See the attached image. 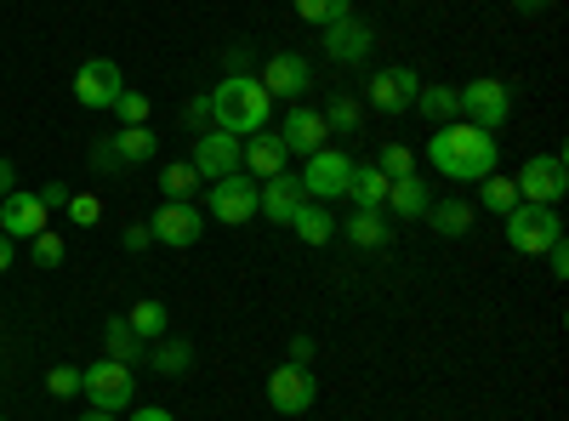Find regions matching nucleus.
<instances>
[{"label":"nucleus","mask_w":569,"mask_h":421,"mask_svg":"<svg viewBox=\"0 0 569 421\" xmlns=\"http://www.w3.org/2000/svg\"><path fill=\"white\" fill-rule=\"evenodd\" d=\"M496 131H479V126H467V120H456V126H439L433 137H427V166H433L439 177H450V182H485L490 171H496Z\"/></svg>","instance_id":"f257e3e1"},{"label":"nucleus","mask_w":569,"mask_h":421,"mask_svg":"<svg viewBox=\"0 0 569 421\" xmlns=\"http://www.w3.org/2000/svg\"><path fill=\"white\" fill-rule=\"evenodd\" d=\"M211 114H217V131L251 137V131H268V120H273V98L262 91V80H251V74H228V80L211 91Z\"/></svg>","instance_id":"f03ea898"},{"label":"nucleus","mask_w":569,"mask_h":421,"mask_svg":"<svg viewBox=\"0 0 569 421\" xmlns=\"http://www.w3.org/2000/svg\"><path fill=\"white\" fill-rule=\"evenodd\" d=\"M558 240H563V222H558L552 206H518V211H507V245L518 257H541Z\"/></svg>","instance_id":"7ed1b4c3"},{"label":"nucleus","mask_w":569,"mask_h":421,"mask_svg":"<svg viewBox=\"0 0 569 421\" xmlns=\"http://www.w3.org/2000/svg\"><path fill=\"white\" fill-rule=\"evenodd\" d=\"M80 393L91 399V410L120 415L131 404V393H137V377H131V364H120V359H98V364L80 370Z\"/></svg>","instance_id":"20e7f679"},{"label":"nucleus","mask_w":569,"mask_h":421,"mask_svg":"<svg viewBox=\"0 0 569 421\" xmlns=\"http://www.w3.org/2000/svg\"><path fill=\"white\" fill-rule=\"evenodd\" d=\"M512 182H518V200L525 206H558L569 194V166H563V154H530Z\"/></svg>","instance_id":"39448f33"},{"label":"nucleus","mask_w":569,"mask_h":421,"mask_svg":"<svg viewBox=\"0 0 569 421\" xmlns=\"http://www.w3.org/2000/svg\"><path fill=\"white\" fill-rule=\"evenodd\" d=\"M461 114H467V126L496 131V126H507V114H512V91H507L496 74H479L472 86H461Z\"/></svg>","instance_id":"423d86ee"},{"label":"nucleus","mask_w":569,"mask_h":421,"mask_svg":"<svg viewBox=\"0 0 569 421\" xmlns=\"http://www.w3.org/2000/svg\"><path fill=\"white\" fill-rule=\"evenodd\" d=\"M149 233L160 245H171V251H188L206 233V211L194 206V200H166L154 217H149Z\"/></svg>","instance_id":"0eeeda50"},{"label":"nucleus","mask_w":569,"mask_h":421,"mask_svg":"<svg viewBox=\"0 0 569 421\" xmlns=\"http://www.w3.org/2000/svg\"><path fill=\"white\" fill-rule=\"evenodd\" d=\"M200 211H217V222H228V228L251 222V217H257V177H246V171L217 177V182H211V200H206Z\"/></svg>","instance_id":"6e6552de"},{"label":"nucleus","mask_w":569,"mask_h":421,"mask_svg":"<svg viewBox=\"0 0 569 421\" xmlns=\"http://www.w3.org/2000/svg\"><path fill=\"white\" fill-rule=\"evenodd\" d=\"M348 177H353V160L342 149H319L302 166V189H308V200L325 206V200H342L348 194Z\"/></svg>","instance_id":"1a4fd4ad"},{"label":"nucleus","mask_w":569,"mask_h":421,"mask_svg":"<svg viewBox=\"0 0 569 421\" xmlns=\"http://www.w3.org/2000/svg\"><path fill=\"white\" fill-rule=\"evenodd\" d=\"M313 399H319V388H313V370L308 364H279L273 377H268V404L279 415H308Z\"/></svg>","instance_id":"9d476101"},{"label":"nucleus","mask_w":569,"mask_h":421,"mask_svg":"<svg viewBox=\"0 0 569 421\" xmlns=\"http://www.w3.org/2000/svg\"><path fill=\"white\" fill-rule=\"evenodd\" d=\"M120 91H126L120 63H109V58H86V63H80V74H74V98H80V109H114Z\"/></svg>","instance_id":"9b49d317"},{"label":"nucleus","mask_w":569,"mask_h":421,"mask_svg":"<svg viewBox=\"0 0 569 421\" xmlns=\"http://www.w3.org/2000/svg\"><path fill=\"white\" fill-rule=\"evenodd\" d=\"M240 154H246V137H233V131H206L200 143H194V160H188V166L217 182V177H233V171H240Z\"/></svg>","instance_id":"f8f14e48"},{"label":"nucleus","mask_w":569,"mask_h":421,"mask_svg":"<svg viewBox=\"0 0 569 421\" xmlns=\"http://www.w3.org/2000/svg\"><path fill=\"white\" fill-rule=\"evenodd\" d=\"M308 206V189H302V177L297 171H279V177H268L262 189H257V211L268 217V222H284L291 228V217Z\"/></svg>","instance_id":"ddd939ff"},{"label":"nucleus","mask_w":569,"mask_h":421,"mask_svg":"<svg viewBox=\"0 0 569 421\" xmlns=\"http://www.w3.org/2000/svg\"><path fill=\"white\" fill-rule=\"evenodd\" d=\"M416 91H421V74L416 69H382V74H370V103L382 109V114H405V109H416Z\"/></svg>","instance_id":"4468645a"},{"label":"nucleus","mask_w":569,"mask_h":421,"mask_svg":"<svg viewBox=\"0 0 569 421\" xmlns=\"http://www.w3.org/2000/svg\"><path fill=\"white\" fill-rule=\"evenodd\" d=\"M308 86H313V69H308L302 52H273L262 63V91L268 98H302Z\"/></svg>","instance_id":"2eb2a0df"},{"label":"nucleus","mask_w":569,"mask_h":421,"mask_svg":"<svg viewBox=\"0 0 569 421\" xmlns=\"http://www.w3.org/2000/svg\"><path fill=\"white\" fill-rule=\"evenodd\" d=\"M325 137H330V126H325V114L319 109H291V114H284V126H279V143H284V154H319L325 149Z\"/></svg>","instance_id":"dca6fc26"},{"label":"nucleus","mask_w":569,"mask_h":421,"mask_svg":"<svg viewBox=\"0 0 569 421\" xmlns=\"http://www.w3.org/2000/svg\"><path fill=\"white\" fill-rule=\"evenodd\" d=\"M370 46H376V34H370V23H359V18H342V23L325 29V58H330V63H365Z\"/></svg>","instance_id":"f3484780"},{"label":"nucleus","mask_w":569,"mask_h":421,"mask_svg":"<svg viewBox=\"0 0 569 421\" xmlns=\"http://www.w3.org/2000/svg\"><path fill=\"white\" fill-rule=\"evenodd\" d=\"M46 228V206H40V194H7L0 200V233L7 240H34V233Z\"/></svg>","instance_id":"a211bd4d"},{"label":"nucleus","mask_w":569,"mask_h":421,"mask_svg":"<svg viewBox=\"0 0 569 421\" xmlns=\"http://www.w3.org/2000/svg\"><path fill=\"white\" fill-rule=\"evenodd\" d=\"M284 160H291V154H284V143H279V131H251L246 137V154H240V166H246V177H279L284 171Z\"/></svg>","instance_id":"6ab92c4d"},{"label":"nucleus","mask_w":569,"mask_h":421,"mask_svg":"<svg viewBox=\"0 0 569 421\" xmlns=\"http://www.w3.org/2000/svg\"><path fill=\"white\" fill-rule=\"evenodd\" d=\"M427 206H433V189L410 171V177H393L388 182V200H382V211H399V217H427Z\"/></svg>","instance_id":"aec40b11"},{"label":"nucleus","mask_w":569,"mask_h":421,"mask_svg":"<svg viewBox=\"0 0 569 421\" xmlns=\"http://www.w3.org/2000/svg\"><path fill=\"white\" fill-rule=\"evenodd\" d=\"M427 222H433L439 240H461V233L479 222V211H472L467 200H433V206H427Z\"/></svg>","instance_id":"412c9836"},{"label":"nucleus","mask_w":569,"mask_h":421,"mask_svg":"<svg viewBox=\"0 0 569 421\" xmlns=\"http://www.w3.org/2000/svg\"><path fill=\"white\" fill-rule=\"evenodd\" d=\"M348 194H353V211H382V200H388V177H382V166H353Z\"/></svg>","instance_id":"4be33fe9"},{"label":"nucleus","mask_w":569,"mask_h":421,"mask_svg":"<svg viewBox=\"0 0 569 421\" xmlns=\"http://www.w3.org/2000/svg\"><path fill=\"white\" fill-rule=\"evenodd\" d=\"M114 143V154L126 160V166H149L154 154H160V137L149 131V126H120V137H109Z\"/></svg>","instance_id":"5701e85b"},{"label":"nucleus","mask_w":569,"mask_h":421,"mask_svg":"<svg viewBox=\"0 0 569 421\" xmlns=\"http://www.w3.org/2000/svg\"><path fill=\"white\" fill-rule=\"evenodd\" d=\"M416 109H421L427 120H439V126H445V120L461 114V91L445 86V80H439V86H421V91H416Z\"/></svg>","instance_id":"b1692460"},{"label":"nucleus","mask_w":569,"mask_h":421,"mask_svg":"<svg viewBox=\"0 0 569 421\" xmlns=\"http://www.w3.org/2000/svg\"><path fill=\"white\" fill-rule=\"evenodd\" d=\"M348 240H353L359 251H382V245H388V217H382V211H353V217H348Z\"/></svg>","instance_id":"393cba45"},{"label":"nucleus","mask_w":569,"mask_h":421,"mask_svg":"<svg viewBox=\"0 0 569 421\" xmlns=\"http://www.w3.org/2000/svg\"><path fill=\"white\" fill-rule=\"evenodd\" d=\"M291 228L302 233V245H330V240H337V217L319 211V206H302V211L291 217Z\"/></svg>","instance_id":"a878e982"},{"label":"nucleus","mask_w":569,"mask_h":421,"mask_svg":"<svg viewBox=\"0 0 569 421\" xmlns=\"http://www.w3.org/2000/svg\"><path fill=\"white\" fill-rule=\"evenodd\" d=\"M126 324L137 331V342H160L166 337V302H131Z\"/></svg>","instance_id":"bb28decb"},{"label":"nucleus","mask_w":569,"mask_h":421,"mask_svg":"<svg viewBox=\"0 0 569 421\" xmlns=\"http://www.w3.org/2000/svg\"><path fill=\"white\" fill-rule=\"evenodd\" d=\"M291 7H297V18H302V23H319V29L353 18V0H291Z\"/></svg>","instance_id":"cd10ccee"},{"label":"nucleus","mask_w":569,"mask_h":421,"mask_svg":"<svg viewBox=\"0 0 569 421\" xmlns=\"http://www.w3.org/2000/svg\"><path fill=\"white\" fill-rule=\"evenodd\" d=\"M137 353H142L137 331H131L126 319H109V324H103V359H120V364H131Z\"/></svg>","instance_id":"c85d7f7f"},{"label":"nucleus","mask_w":569,"mask_h":421,"mask_svg":"<svg viewBox=\"0 0 569 421\" xmlns=\"http://www.w3.org/2000/svg\"><path fill=\"white\" fill-rule=\"evenodd\" d=\"M149 364L160 370V377H182V370L194 364V348H188V342H166V337H160V342L149 348Z\"/></svg>","instance_id":"c756f323"},{"label":"nucleus","mask_w":569,"mask_h":421,"mask_svg":"<svg viewBox=\"0 0 569 421\" xmlns=\"http://www.w3.org/2000/svg\"><path fill=\"white\" fill-rule=\"evenodd\" d=\"M479 189H485V211H518V206H525V200H518V182L512 177H501V171H490L485 182H479Z\"/></svg>","instance_id":"7c9ffc66"},{"label":"nucleus","mask_w":569,"mask_h":421,"mask_svg":"<svg viewBox=\"0 0 569 421\" xmlns=\"http://www.w3.org/2000/svg\"><path fill=\"white\" fill-rule=\"evenodd\" d=\"M194 182H200V171L194 166H160V194L166 200H188V194H194Z\"/></svg>","instance_id":"2f4dec72"},{"label":"nucleus","mask_w":569,"mask_h":421,"mask_svg":"<svg viewBox=\"0 0 569 421\" xmlns=\"http://www.w3.org/2000/svg\"><path fill=\"white\" fill-rule=\"evenodd\" d=\"M325 126L330 131H342V137H353L365 120H359V103L348 98V91H342V98H330V109H325Z\"/></svg>","instance_id":"473e14b6"},{"label":"nucleus","mask_w":569,"mask_h":421,"mask_svg":"<svg viewBox=\"0 0 569 421\" xmlns=\"http://www.w3.org/2000/svg\"><path fill=\"white\" fill-rule=\"evenodd\" d=\"M29 245H34V268H58V262L69 257V245L58 240V233H52V228H40V233H34V240H29Z\"/></svg>","instance_id":"72a5a7b5"},{"label":"nucleus","mask_w":569,"mask_h":421,"mask_svg":"<svg viewBox=\"0 0 569 421\" xmlns=\"http://www.w3.org/2000/svg\"><path fill=\"white\" fill-rule=\"evenodd\" d=\"M63 211H69L74 228H98V222H103V200H98V194H69Z\"/></svg>","instance_id":"f704fd0d"},{"label":"nucleus","mask_w":569,"mask_h":421,"mask_svg":"<svg viewBox=\"0 0 569 421\" xmlns=\"http://www.w3.org/2000/svg\"><path fill=\"white\" fill-rule=\"evenodd\" d=\"M149 98H142V91H120V98H114V114L126 120V126H149Z\"/></svg>","instance_id":"c9c22d12"},{"label":"nucleus","mask_w":569,"mask_h":421,"mask_svg":"<svg viewBox=\"0 0 569 421\" xmlns=\"http://www.w3.org/2000/svg\"><path fill=\"white\" fill-rule=\"evenodd\" d=\"M46 393H52V399H74V393H80V364H52Z\"/></svg>","instance_id":"e433bc0d"},{"label":"nucleus","mask_w":569,"mask_h":421,"mask_svg":"<svg viewBox=\"0 0 569 421\" xmlns=\"http://www.w3.org/2000/svg\"><path fill=\"white\" fill-rule=\"evenodd\" d=\"M376 166H382V177L393 182V177H410V171H416V154H410L405 143H388V149H382V160H376Z\"/></svg>","instance_id":"4c0bfd02"},{"label":"nucleus","mask_w":569,"mask_h":421,"mask_svg":"<svg viewBox=\"0 0 569 421\" xmlns=\"http://www.w3.org/2000/svg\"><path fill=\"white\" fill-rule=\"evenodd\" d=\"M120 245H126V251H149V245H154V233H149V222H126V233H120Z\"/></svg>","instance_id":"58836bf2"},{"label":"nucleus","mask_w":569,"mask_h":421,"mask_svg":"<svg viewBox=\"0 0 569 421\" xmlns=\"http://www.w3.org/2000/svg\"><path fill=\"white\" fill-rule=\"evenodd\" d=\"M541 257H547V268H552V279H563V273H569V245H563V240H558L552 251H541Z\"/></svg>","instance_id":"ea45409f"},{"label":"nucleus","mask_w":569,"mask_h":421,"mask_svg":"<svg viewBox=\"0 0 569 421\" xmlns=\"http://www.w3.org/2000/svg\"><path fill=\"white\" fill-rule=\"evenodd\" d=\"M34 194H40L46 211H52V206H69V189H63V182H46V189H34Z\"/></svg>","instance_id":"a19ab883"},{"label":"nucleus","mask_w":569,"mask_h":421,"mask_svg":"<svg viewBox=\"0 0 569 421\" xmlns=\"http://www.w3.org/2000/svg\"><path fill=\"white\" fill-rule=\"evenodd\" d=\"M126 421H171V410H160V404H137Z\"/></svg>","instance_id":"79ce46f5"},{"label":"nucleus","mask_w":569,"mask_h":421,"mask_svg":"<svg viewBox=\"0 0 569 421\" xmlns=\"http://www.w3.org/2000/svg\"><path fill=\"white\" fill-rule=\"evenodd\" d=\"M91 160H98V171H120V154H114V143H98V154H91Z\"/></svg>","instance_id":"37998d69"},{"label":"nucleus","mask_w":569,"mask_h":421,"mask_svg":"<svg viewBox=\"0 0 569 421\" xmlns=\"http://www.w3.org/2000/svg\"><path fill=\"white\" fill-rule=\"evenodd\" d=\"M12 189H18V166H12V160H0V200H7Z\"/></svg>","instance_id":"c03bdc74"},{"label":"nucleus","mask_w":569,"mask_h":421,"mask_svg":"<svg viewBox=\"0 0 569 421\" xmlns=\"http://www.w3.org/2000/svg\"><path fill=\"white\" fill-rule=\"evenodd\" d=\"M291 364H313V337H297L291 342Z\"/></svg>","instance_id":"a18cd8bd"},{"label":"nucleus","mask_w":569,"mask_h":421,"mask_svg":"<svg viewBox=\"0 0 569 421\" xmlns=\"http://www.w3.org/2000/svg\"><path fill=\"white\" fill-rule=\"evenodd\" d=\"M188 120L206 126V120H211V98H194V103H188Z\"/></svg>","instance_id":"49530a36"},{"label":"nucleus","mask_w":569,"mask_h":421,"mask_svg":"<svg viewBox=\"0 0 569 421\" xmlns=\"http://www.w3.org/2000/svg\"><path fill=\"white\" fill-rule=\"evenodd\" d=\"M7 268H12V240L0 233V273H7Z\"/></svg>","instance_id":"de8ad7c7"},{"label":"nucleus","mask_w":569,"mask_h":421,"mask_svg":"<svg viewBox=\"0 0 569 421\" xmlns=\"http://www.w3.org/2000/svg\"><path fill=\"white\" fill-rule=\"evenodd\" d=\"M80 421H114V415H109V410H86Z\"/></svg>","instance_id":"09e8293b"},{"label":"nucleus","mask_w":569,"mask_h":421,"mask_svg":"<svg viewBox=\"0 0 569 421\" xmlns=\"http://www.w3.org/2000/svg\"><path fill=\"white\" fill-rule=\"evenodd\" d=\"M541 7V0H518V12H536Z\"/></svg>","instance_id":"8fccbe9b"},{"label":"nucleus","mask_w":569,"mask_h":421,"mask_svg":"<svg viewBox=\"0 0 569 421\" xmlns=\"http://www.w3.org/2000/svg\"><path fill=\"white\" fill-rule=\"evenodd\" d=\"M0 421H7V415H0Z\"/></svg>","instance_id":"3c124183"}]
</instances>
